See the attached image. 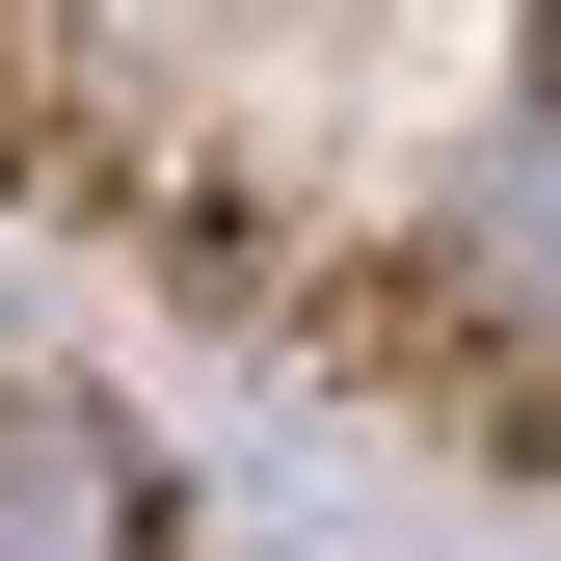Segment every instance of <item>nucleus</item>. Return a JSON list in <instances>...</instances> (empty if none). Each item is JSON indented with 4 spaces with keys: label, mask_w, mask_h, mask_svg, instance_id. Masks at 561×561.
<instances>
[{
    "label": "nucleus",
    "mask_w": 561,
    "mask_h": 561,
    "mask_svg": "<svg viewBox=\"0 0 561 561\" xmlns=\"http://www.w3.org/2000/svg\"><path fill=\"white\" fill-rule=\"evenodd\" d=\"M161 535V481H134L107 401H54V375H0V561H134Z\"/></svg>",
    "instance_id": "obj_1"
}]
</instances>
